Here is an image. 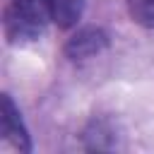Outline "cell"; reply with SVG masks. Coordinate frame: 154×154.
I'll use <instances>...</instances> for the list:
<instances>
[{
  "label": "cell",
  "mask_w": 154,
  "mask_h": 154,
  "mask_svg": "<svg viewBox=\"0 0 154 154\" xmlns=\"http://www.w3.org/2000/svg\"><path fill=\"white\" fill-rule=\"evenodd\" d=\"M51 17V0H5L2 24L10 43L34 41L43 34Z\"/></svg>",
  "instance_id": "cell-1"
},
{
  "label": "cell",
  "mask_w": 154,
  "mask_h": 154,
  "mask_svg": "<svg viewBox=\"0 0 154 154\" xmlns=\"http://www.w3.org/2000/svg\"><path fill=\"white\" fill-rule=\"evenodd\" d=\"M0 149L2 152H17V154L31 152L26 128H24L19 111L14 108V103L7 94H2V99H0Z\"/></svg>",
  "instance_id": "cell-2"
},
{
  "label": "cell",
  "mask_w": 154,
  "mask_h": 154,
  "mask_svg": "<svg viewBox=\"0 0 154 154\" xmlns=\"http://www.w3.org/2000/svg\"><path fill=\"white\" fill-rule=\"evenodd\" d=\"M106 46H108V36L101 29H82L67 41L65 53L72 60H84V58H91V55L101 53Z\"/></svg>",
  "instance_id": "cell-3"
},
{
  "label": "cell",
  "mask_w": 154,
  "mask_h": 154,
  "mask_svg": "<svg viewBox=\"0 0 154 154\" xmlns=\"http://www.w3.org/2000/svg\"><path fill=\"white\" fill-rule=\"evenodd\" d=\"M84 2L87 0H51V19L58 26L70 29L79 22L84 12Z\"/></svg>",
  "instance_id": "cell-4"
},
{
  "label": "cell",
  "mask_w": 154,
  "mask_h": 154,
  "mask_svg": "<svg viewBox=\"0 0 154 154\" xmlns=\"http://www.w3.org/2000/svg\"><path fill=\"white\" fill-rule=\"evenodd\" d=\"M125 5L137 24L154 29V0H125Z\"/></svg>",
  "instance_id": "cell-5"
}]
</instances>
